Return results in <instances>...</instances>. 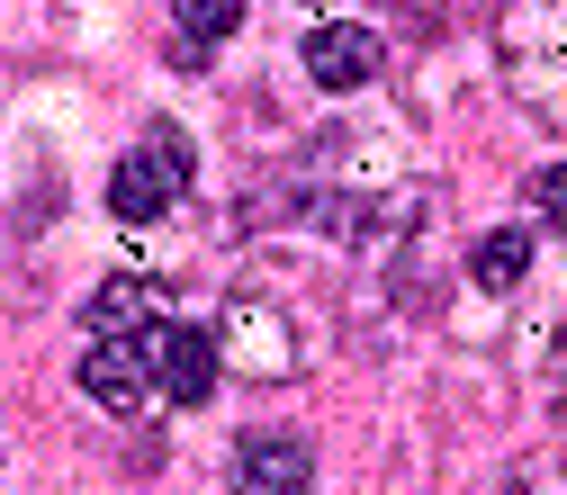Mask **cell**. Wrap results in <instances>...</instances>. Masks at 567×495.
Listing matches in <instances>:
<instances>
[{
    "mask_svg": "<svg viewBox=\"0 0 567 495\" xmlns=\"http://www.w3.org/2000/svg\"><path fill=\"white\" fill-rule=\"evenodd\" d=\"M495 63L523 117L567 135V0H505L495 10Z\"/></svg>",
    "mask_w": 567,
    "mask_h": 495,
    "instance_id": "cell-1",
    "label": "cell"
},
{
    "mask_svg": "<svg viewBox=\"0 0 567 495\" xmlns=\"http://www.w3.org/2000/svg\"><path fill=\"white\" fill-rule=\"evenodd\" d=\"M207 333H217V370H235L252 388L298 370V324H289V307H270V298H226Z\"/></svg>",
    "mask_w": 567,
    "mask_h": 495,
    "instance_id": "cell-2",
    "label": "cell"
},
{
    "mask_svg": "<svg viewBox=\"0 0 567 495\" xmlns=\"http://www.w3.org/2000/svg\"><path fill=\"white\" fill-rule=\"evenodd\" d=\"M73 379H82V396H91V405L135 414V405L163 388V370H154V324H145V333H91Z\"/></svg>",
    "mask_w": 567,
    "mask_h": 495,
    "instance_id": "cell-3",
    "label": "cell"
},
{
    "mask_svg": "<svg viewBox=\"0 0 567 495\" xmlns=\"http://www.w3.org/2000/svg\"><path fill=\"white\" fill-rule=\"evenodd\" d=\"M307 477H316V451L298 433H270V423L235 442V468H226L235 495H307Z\"/></svg>",
    "mask_w": 567,
    "mask_h": 495,
    "instance_id": "cell-4",
    "label": "cell"
},
{
    "mask_svg": "<svg viewBox=\"0 0 567 495\" xmlns=\"http://www.w3.org/2000/svg\"><path fill=\"white\" fill-rule=\"evenodd\" d=\"M379 63H388V45H379V28H361V19H324V28L307 37V82H324V91L379 82Z\"/></svg>",
    "mask_w": 567,
    "mask_h": 495,
    "instance_id": "cell-5",
    "label": "cell"
},
{
    "mask_svg": "<svg viewBox=\"0 0 567 495\" xmlns=\"http://www.w3.org/2000/svg\"><path fill=\"white\" fill-rule=\"evenodd\" d=\"M181 189H189V181H181V172H172L154 145H135V154L109 172V207H117V226H163Z\"/></svg>",
    "mask_w": 567,
    "mask_h": 495,
    "instance_id": "cell-6",
    "label": "cell"
},
{
    "mask_svg": "<svg viewBox=\"0 0 567 495\" xmlns=\"http://www.w3.org/2000/svg\"><path fill=\"white\" fill-rule=\"evenodd\" d=\"M154 370H163V396L172 405H207V396H217V333L154 324Z\"/></svg>",
    "mask_w": 567,
    "mask_h": 495,
    "instance_id": "cell-7",
    "label": "cell"
},
{
    "mask_svg": "<svg viewBox=\"0 0 567 495\" xmlns=\"http://www.w3.org/2000/svg\"><path fill=\"white\" fill-rule=\"evenodd\" d=\"M82 316H91V333H145V324H163V289L117 270V279H100V298Z\"/></svg>",
    "mask_w": 567,
    "mask_h": 495,
    "instance_id": "cell-8",
    "label": "cell"
},
{
    "mask_svg": "<svg viewBox=\"0 0 567 495\" xmlns=\"http://www.w3.org/2000/svg\"><path fill=\"white\" fill-rule=\"evenodd\" d=\"M468 279H477L486 298L523 289V279H532V226H495V235H486V244L468 252Z\"/></svg>",
    "mask_w": 567,
    "mask_h": 495,
    "instance_id": "cell-9",
    "label": "cell"
},
{
    "mask_svg": "<svg viewBox=\"0 0 567 495\" xmlns=\"http://www.w3.org/2000/svg\"><path fill=\"white\" fill-rule=\"evenodd\" d=\"M181 10V45H226L244 28V0H172Z\"/></svg>",
    "mask_w": 567,
    "mask_h": 495,
    "instance_id": "cell-10",
    "label": "cell"
},
{
    "mask_svg": "<svg viewBox=\"0 0 567 495\" xmlns=\"http://www.w3.org/2000/svg\"><path fill=\"white\" fill-rule=\"evenodd\" d=\"M505 495H567V451H532V460H514Z\"/></svg>",
    "mask_w": 567,
    "mask_h": 495,
    "instance_id": "cell-11",
    "label": "cell"
},
{
    "mask_svg": "<svg viewBox=\"0 0 567 495\" xmlns=\"http://www.w3.org/2000/svg\"><path fill=\"white\" fill-rule=\"evenodd\" d=\"M145 145H154V154H163V163H172L181 181H198V154H189V135H181L172 117H154V126H145Z\"/></svg>",
    "mask_w": 567,
    "mask_h": 495,
    "instance_id": "cell-12",
    "label": "cell"
},
{
    "mask_svg": "<svg viewBox=\"0 0 567 495\" xmlns=\"http://www.w3.org/2000/svg\"><path fill=\"white\" fill-rule=\"evenodd\" d=\"M532 207H540V226H558V235H567V163H549V172L532 181Z\"/></svg>",
    "mask_w": 567,
    "mask_h": 495,
    "instance_id": "cell-13",
    "label": "cell"
}]
</instances>
